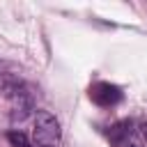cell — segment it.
I'll use <instances>...</instances> for the list:
<instances>
[{
  "label": "cell",
  "instance_id": "cell-1",
  "mask_svg": "<svg viewBox=\"0 0 147 147\" xmlns=\"http://www.w3.org/2000/svg\"><path fill=\"white\" fill-rule=\"evenodd\" d=\"M5 94L9 99V106H11V119L16 122H23L32 110H34V99H32V92L28 90V85H23L21 80L16 78H7L5 80Z\"/></svg>",
  "mask_w": 147,
  "mask_h": 147
},
{
  "label": "cell",
  "instance_id": "cell-2",
  "mask_svg": "<svg viewBox=\"0 0 147 147\" xmlns=\"http://www.w3.org/2000/svg\"><path fill=\"white\" fill-rule=\"evenodd\" d=\"M60 138H62V129H60L57 117L48 110H37L34 131H32L34 147H57Z\"/></svg>",
  "mask_w": 147,
  "mask_h": 147
},
{
  "label": "cell",
  "instance_id": "cell-3",
  "mask_svg": "<svg viewBox=\"0 0 147 147\" xmlns=\"http://www.w3.org/2000/svg\"><path fill=\"white\" fill-rule=\"evenodd\" d=\"M90 99H92L96 106H101V108H113V106H117V103L124 99V92H122V87L115 85V83L99 80V83H94V85L90 87Z\"/></svg>",
  "mask_w": 147,
  "mask_h": 147
},
{
  "label": "cell",
  "instance_id": "cell-4",
  "mask_svg": "<svg viewBox=\"0 0 147 147\" xmlns=\"http://www.w3.org/2000/svg\"><path fill=\"white\" fill-rule=\"evenodd\" d=\"M126 136H131V122L129 119H122V122L113 124L110 131H108V138H110L113 145H122L126 140Z\"/></svg>",
  "mask_w": 147,
  "mask_h": 147
},
{
  "label": "cell",
  "instance_id": "cell-5",
  "mask_svg": "<svg viewBox=\"0 0 147 147\" xmlns=\"http://www.w3.org/2000/svg\"><path fill=\"white\" fill-rule=\"evenodd\" d=\"M7 140H9L11 147H34V145L28 140V136H25L23 131H16V129L7 133Z\"/></svg>",
  "mask_w": 147,
  "mask_h": 147
},
{
  "label": "cell",
  "instance_id": "cell-6",
  "mask_svg": "<svg viewBox=\"0 0 147 147\" xmlns=\"http://www.w3.org/2000/svg\"><path fill=\"white\" fill-rule=\"evenodd\" d=\"M140 133H142V138L147 140V124H142V126H140Z\"/></svg>",
  "mask_w": 147,
  "mask_h": 147
},
{
  "label": "cell",
  "instance_id": "cell-7",
  "mask_svg": "<svg viewBox=\"0 0 147 147\" xmlns=\"http://www.w3.org/2000/svg\"><path fill=\"white\" fill-rule=\"evenodd\" d=\"M124 147H138V145H133V142H129V145H124Z\"/></svg>",
  "mask_w": 147,
  "mask_h": 147
}]
</instances>
